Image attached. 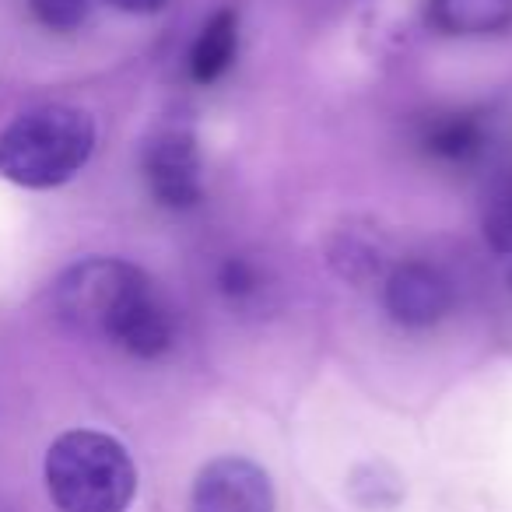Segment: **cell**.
<instances>
[{"label": "cell", "instance_id": "9c48e42d", "mask_svg": "<svg viewBox=\"0 0 512 512\" xmlns=\"http://www.w3.org/2000/svg\"><path fill=\"white\" fill-rule=\"evenodd\" d=\"M421 148L439 162H474L488 148V127L474 113H446L435 116L421 130Z\"/></svg>", "mask_w": 512, "mask_h": 512}, {"label": "cell", "instance_id": "6da1fadb", "mask_svg": "<svg viewBox=\"0 0 512 512\" xmlns=\"http://www.w3.org/2000/svg\"><path fill=\"white\" fill-rule=\"evenodd\" d=\"M57 309L74 330L134 358H162L176 344V313L158 285L127 260L92 256L60 278Z\"/></svg>", "mask_w": 512, "mask_h": 512}, {"label": "cell", "instance_id": "ba28073f", "mask_svg": "<svg viewBox=\"0 0 512 512\" xmlns=\"http://www.w3.org/2000/svg\"><path fill=\"white\" fill-rule=\"evenodd\" d=\"M239 53V11L221 8L204 22L200 36L193 39L190 50V78L197 85H214Z\"/></svg>", "mask_w": 512, "mask_h": 512}, {"label": "cell", "instance_id": "277c9868", "mask_svg": "<svg viewBox=\"0 0 512 512\" xmlns=\"http://www.w3.org/2000/svg\"><path fill=\"white\" fill-rule=\"evenodd\" d=\"M144 183L151 197L172 211L200 204L204 197V162H200L197 137L186 127H162L144 144Z\"/></svg>", "mask_w": 512, "mask_h": 512}, {"label": "cell", "instance_id": "8992f818", "mask_svg": "<svg viewBox=\"0 0 512 512\" xmlns=\"http://www.w3.org/2000/svg\"><path fill=\"white\" fill-rule=\"evenodd\" d=\"M386 313L400 323V327L425 330L435 327L442 316L453 309V285L435 264L425 260H404L390 271L383 285Z\"/></svg>", "mask_w": 512, "mask_h": 512}, {"label": "cell", "instance_id": "4fadbf2b", "mask_svg": "<svg viewBox=\"0 0 512 512\" xmlns=\"http://www.w3.org/2000/svg\"><path fill=\"white\" fill-rule=\"evenodd\" d=\"M113 8L120 11H130V15H155V11H162L169 0H109Z\"/></svg>", "mask_w": 512, "mask_h": 512}, {"label": "cell", "instance_id": "8fae6325", "mask_svg": "<svg viewBox=\"0 0 512 512\" xmlns=\"http://www.w3.org/2000/svg\"><path fill=\"white\" fill-rule=\"evenodd\" d=\"M260 285H264V274L256 264H249L246 256H228L218 267V288L232 306H246V302L260 299V292H264Z\"/></svg>", "mask_w": 512, "mask_h": 512}, {"label": "cell", "instance_id": "52a82bcc", "mask_svg": "<svg viewBox=\"0 0 512 512\" xmlns=\"http://www.w3.org/2000/svg\"><path fill=\"white\" fill-rule=\"evenodd\" d=\"M428 22L442 36H498L512 25V0H428Z\"/></svg>", "mask_w": 512, "mask_h": 512}, {"label": "cell", "instance_id": "7a4b0ae2", "mask_svg": "<svg viewBox=\"0 0 512 512\" xmlns=\"http://www.w3.org/2000/svg\"><path fill=\"white\" fill-rule=\"evenodd\" d=\"M46 488L60 512H127L137 470L113 435L78 428L46 453Z\"/></svg>", "mask_w": 512, "mask_h": 512}, {"label": "cell", "instance_id": "3957f363", "mask_svg": "<svg viewBox=\"0 0 512 512\" xmlns=\"http://www.w3.org/2000/svg\"><path fill=\"white\" fill-rule=\"evenodd\" d=\"M95 123L74 106L22 113L0 137V172L18 186L50 190L81 172L92 158Z\"/></svg>", "mask_w": 512, "mask_h": 512}, {"label": "cell", "instance_id": "5b68a950", "mask_svg": "<svg viewBox=\"0 0 512 512\" xmlns=\"http://www.w3.org/2000/svg\"><path fill=\"white\" fill-rule=\"evenodd\" d=\"M190 505L193 512H274V484L253 460L221 456L197 474Z\"/></svg>", "mask_w": 512, "mask_h": 512}, {"label": "cell", "instance_id": "30bf717a", "mask_svg": "<svg viewBox=\"0 0 512 512\" xmlns=\"http://www.w3.org/2000/svg\"><path fill=\"white\" fill-rule=\"evenodd\" d=\"M481 232L498 256H512V169L498 172L484 190Z\"/></svg>", "mask_w": 512, "mask_h": 512}, {"label": "cell", "instance_id": "7c38bea8", "mask_svg": "<svg viewBox=\"0 0 512 512\" xmlns=\"http://www.w3.org/2000/svg\"><path fill=\"white\" fill-rule=\"evenodd\" d=\"M29 8L53 32H74L88 18V0H29Z\"/></svg>", "mask_w": 512, "mask_h": 512}]
</instances>
